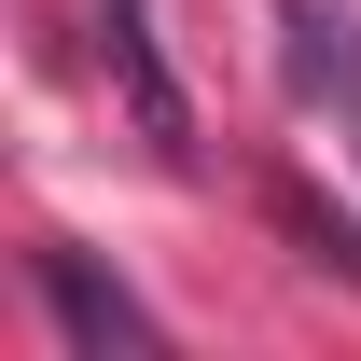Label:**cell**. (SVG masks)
Returning <instances> with one entry per match:
<instances>
[{
	"instance_id": "6da1fadb",
	"label": "cell",
	"mask_w": 361,
	"mask_h": 361,
	"mask_svg": "<svg viewBox=\"0 0 361 361\" xmlns=\"http://www.w3.org/2000/svg\"><path fill=\"white\" fill-rule=\"evenodd\" d=\"M28 278H42V306H56V334L84 361H111V348H153V306H139L126 278H97L84 250H28Z\"/></svg>"
},
{
	"instance_id": "7a4b0ae2",
	"label": "cell",
	"mask_w": 361,
	"mask_h": 361,
	"mask_svg": "<svg viewBox=\"0 0 361 361\" xmlns=\"http://www.w3.org/2000/svg\"><path fill=\"white\" fill-rule=\"evenodd\" d=\"M97 28H111V84H126L139 139H153V153H195V111H180V84H167V42H153V0H97Z\"/></svg>"
},
{
	"instance_id": "3957f363",
	"label": "cell",
	"mask_w": 361,
	"mask_h": 361,
	"mask_svg": "<svg viewBox=\"0 0 361 361\" xmlns=\"http://www.w3.org/2000/svg\"><path fill=\"white\" fill-rule=\"evenodd\" d=\"M278 28H292V84H306V97H348V126H361V42H348V14L278 0Z\"/></svg>"
},
{
	"instance_id": "277c9868",
	"label": "cell",
	"mask_w": 361,
	"mask_h": 361,
	"mask_svg": "<svg viewBox=\"0 0 361 361\" xmlns=\"http://www.w3.org/2000/svg\"><path fill=\"white\" fill-rule=\"evenodd\" d=\"M278 223L306 236L319 264H348V278H361V223H334V209H319V195H278Z\"/></svg>"
}]
</instances>
